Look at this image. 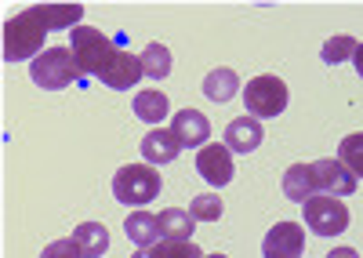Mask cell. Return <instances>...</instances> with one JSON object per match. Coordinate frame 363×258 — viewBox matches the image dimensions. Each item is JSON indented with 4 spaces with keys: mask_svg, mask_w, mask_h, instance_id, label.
<instances>
[{
    "mask_svg": "<svg viewBox=\"0 0 363 258\" xmlns=\"http://www.w3.org/2000/svg\"><path fill=\"white\" fill-rule=\"evenodd\" d=\"M48 33H51V30L44 26L40 11H37V8H26L22 15H15V18L4 22V59H8V62L37 59L40 51H48V47H44V37H48Z\"/></svg>",
    "mask_w": 363,
    "mask_h": 258,
    "instance_id": "obj_1",
    "label": "cell"
},
{
    "mask_svg": "<svg viewBox=\"0 0 363 258\" xmlns=\"http://www.w3.org/2000/svg\"><path fill=\"white\" fill-rule=\"evenodd\" d=\"M160 171L153 164H128V167H120L116 175H113V196L120 200V204H128V208H145L149 200H157L160 196Z\"/></svg>",
    "mask_w": 363,
    "mask_h": 258,
    "instance_id": "obj_2",
    "label": "cell"
},
{
    "mask_svg": "<svg viewBox=\"0 0 363 258\" xmlns=\"http://www.w3.org/2000/svg\"><path fill=\"white\" fill-rule=\"evenodd\" d=\"M29 77H33V84L44 88V91H62V88H69L73 80H84V73H80V66L73 59V47H48V51H40L33 59V66H29Z\"/></svg>",
    "mask_w": 363,
    "mask_h": 258,
    "instance_id": "obj_3",
    "label": "cell"
},
{
    "mask_svg": "<svg viewBox=\"0 0 363 258\" xmlns=\"http://www.w3.org/2000/svg\"><path fill=\"white\" fill-rule=\"evenodd\" d=\"M116 51H120L116 37H106L102 30H91V26H77L73 30V59L84 77H102Z\"/></svg>",
    "mask_w": 363,
    "mask_h": 258,
    "instance_id": "obj_4",
    "label": "cell"
},
{
    "mask_svg": "<svg viewBox=\"0 0 363 258\" xmlns=\"http://www.w3.org/2000/svg\"><path fill=\"white\" fill-rule=\"evenodd\" d=\"M244 102H247V113L255 120H269V117H280L287 109V84L272 73H262L255 80H247L244 88Z\"/></svg>",
    "mask_w": 363,
    "mask_h": 258,
    "instance_id": "obj_5",
    "label": "cell"
},
{
    "mask_svg": "<svg viewBox=\"0 0 363 258\" xmlns=\"http://www.w3.org/2000/svg\"><path fill=\"white\" fill-rule=\"evenodd\" d=\"M301 208H306V225L313 229L316 237H338V233H345V229H349V208L342 204L338 196L316 193Z\"/></svg>",
    "mask_w": 363,
    "mask_h": 258,
    "instance_id": "obj_6",
    "label": "cell"
},
{
    "mask_svg": "<svg viewBox=\"0 0 363 258\" xmlns=\"http://www.w3.org/2000/svg\"><path fill=\"white\" fill-rule=\"evenodd\" d=\"M313 167V182H316V193H323V196H352L356 193V175L342 164V160H335V157H323V160H316V164H309Z\"/></svg>",
    "mask_w": 363,
    "mask_h": 258,
    "instance_id": "obj_7",
    "label": "cell"
},
{
    "mask_svg": "<svg viewBox=\"0 0 363 258\" xmlns=\"http://www.w3.org/2000/svg\"><path fill=\"white\" fill-rule=\"evenodd\" d=\"M301 251H306V229L298 222H277L262 240L265 258H301Z\"/></svg>",
    "mask_w": 363,
    "mask_h": 258,
    "instance_id": "obj_8",
    "label": "cell"
},
{
    "mask_svg": "<svg viewBox=\"0 0 363 258\" xmlns=\"http://www.w3.org/2000/svg\"><path fill=\"white\" fill-rule=\"evenodd\" d=\"M196 171H200V175H203L211 186H215V189L229 186L233 175H236L229 146H222V142H211V146H203V150L196 153Z\"/></svg>",
    "mask_w": 363,
    "mask_h": 258,
    "instance_id": "obj_9",
    "label": "cell"
},
{
    "mask_svg": "<svg viewBox=\"0 0 363 258\" xmlns=\"http://www.w3.org/2000/svg\"><path fill=\"white\" fill-rule=\"evenodd\" d=\"M171 131L178 138V146L182 150H203V142L211 138V124L200 109L186 106V109H178L174 117H171Z\"/></svg>",
    "mask_w": 363,
    "mask_h": 258,
    "instance_id": "obj_10",
    "label": "cell"
},
{
    "mask_svg": "<svg viewBox=\"0 0 363 258\" xmlns=\"http://www.w3.org/2000/svg\"><path fill=\"white\" fill-rule=\"evenodd\" d=\"M138 77H145L142 73V59H138V55H128L124 47H120L99 80L106 84V88H113V91H131L135 84H138Z\"/></svg>",
    "mask_w": 363,
    "mask_h": 258,
    "instance_id": "obj_11",
    "label": "cell"
},
{
    "mask_svg": "<svg viewBox=\"0 0 363 258\" xmlns=\"http://www.w3.org/2000/svg\"><path fill=\"white\" fill-rule=\"evenodd\" d=\"M262 138H265V131H262V120H255V117H236L229 128H225V146H229V153H255L258 146H262Z\"/></svg>",
    "mask_w": 363,
    "mask_h": 258,
    "instance_id": "obj_12",
    "label": "cell"
},
{
    "mask_svg": "<svg viewBox=\"0 0 363 258\" xmlns=\"http://www.w3.org/2000/svg\"><path fill=\"white\" fill-rule=\"evenodd\" d=\"M178 153H182V146H178L174 131L153 128V131H149V135L142 138V157H145V164H153V167H160V164H171Z\"/></svg>",
    "mask_w": 363,
    "mask_h": 258,
    "instance_id": "obj_13",
    "label": "cell"
},
{
    "mask_svg": "<svg viewBox=\"0 0 363 258\" xmlns=\"http://www.w3.org/2000/svg\"><path fill=\"white\" fill-rule=\"evenodd\" d=\"M124 233H128V240L138 244V247H153V244H160V240H164V233H160V215L131 211L128 222H124Z\"/></svg>",
    "mask_w": 363,
    "mask_h": 258,
    "instance_id": "obj_14",
    "label": "cell"
},
{
    "mask_svg": "<svg viewBox=\"0 0 363 258\" xmlns=\"http://www.w3.org/2000/svg\"><path fill=\"white\" fill-rule=\"evenodd\" d=\"M73 240L80 247L84 258H102L109 251V233H106V225L102 222H84L73 229Z\"/></svg>",
    "mask_w": 363,
    "mask_h": 258,
    "instance_id": "obj_15",
    "label": "cell"
},
{
    "mask_svg": "<svg viewBox=\"0 0 363 258\" xmlns=\"http://www.w3.org/2000/svg\"><path fill=\"white\" fill-rule=\"evenodd\" d=\"M284 193L294 204H306L309 196H316V182H313V167L309 164H294L284 171Z\"/></svg>",
    "mask_w": 363,
    "mask_h": 258,
    "instance_id": "obj_16",
    "label": "cell"
},
{
    "mask_svg": "<svg viewBox=\"0 0 363 258\" xmlns=\"http://www.w3.org/2000/svg\"><path fill=\"white\" fill-rule=\"evenodd\" d=\"M240 91V77L229 69V66H218V69H211L203 77V95L211 102H229L233 95Z\"/></svg>",
    "mask_w": 363,
    "mask_h": 258,
    "instance_id": "obj_17",
    "label": "cell"
},
{
    "mask_svg": "<svg viewBox=\"0 0 363 258\" xmlns=\"http://www.w3.org/2000/svg\"><path fill=\"white\" fill-rule=\"evenodd\" d=\"M135 113L145 120V124H160L167 113H171V102H167V95L164 91H157V88H145V91H138L135 95Z\"/></svg>",
    "mask_w": 363,
    "mask_h": 258,
    "instance_id": "obj_18",
    "label": "cell"
},
{
    "mask_svg": "<svg viewBox=\"0 0 363 258\" xmlns=\"http://www.w3.org/2000/svg\"><path fill=\"white\" fill-rule=\"evenodd\" d=\"M131 258H207L193 240H160L153 247H138Z\"/></svg>",
    "mask_w": 363,
    "mask_h": 258,
    "instance_id": "obj_19",
    "label": "cell"
},
{
    "mask_svg": "<svg viewBox=\"0 0 363 258\" xmlns=\"http://www.w3.org/2000/svg\"><path fill=\"white\" fill-rule=\"evenodd\" d=\"M37 11L48 30H77V22L84 18L80 4H37Z\"/></svg>",
    "mask_w": 363,
    "mask_h": 258,
    "instance_id": "obj_20",
    "label": "cell"
},
{
    "mask_svg": "<svg viewBox=\"0 0 363 258\" xmlns=\"http://www.w3.org/2000/svg\"><path fill=\"white\" fill-rule=\"evenodd\" d=\"M193 225H196V218L189 211H182V208L160 211V233H164V240H193Z\"/></svg>",
    "mask_w": 363,
    "mask_h": 258,
    "instance_id": "obj_21",
    "label": "cell"
},
{
    "mask_svg": "<svg viewBox=\"0 0 363 258\" xmlns=\"http://www.w3.org/2000/svg\"><path fill=\"white\" fill-rule=\"evenodd\" d=\"M138 59H142V73H145L149 80H164V77L171 73V51H167L164 44H149Z\"/></svg>",
    "mask_w": 363,
    "mask_h": 258,
    "instance_id": "obj_22",
    "label": "cell"
},
{
    "mask_svg": "<svg viewBox=\"0 0 363 258\" xmlns=\"http://www.w3.org/2000/svg\"><path fill=\"white\" fill-rule=\"evenodd\" d=\"M338 160L352 171L356 179H363V131H356V135H345V138H342V146H338Z\"/></svg>",
    "mask_w": 363,
    "mask_h": 258,
    "instance_id": "obj_23",
    "label": "cell"
},
{
    "mask_svg": "<svg viewBox=\"0 0 363 258\" xmlns=\"http://www.w3.org/2000/svg\"><path fill=\"white\" fill-rule=\"evenodd\" d=\"M356 47H359V44H356L352 37H330V40L323 44V51H320V59H323L327 66H338V62L352 59Z\"/></svg>",
    "mask_w": 363,
    "mask_h": 258,
    "instance_id": "obj_24",
    "label": "cell"
},
{
    "mask_svg": "<svg viewBox=\"0 0 363 258\" xmlns=\"http://www.w3.org/2000/svg\"><path fill=\"white\" fill-rule=\"evenodd\" d=\"M189 215H193L196 222H218V218H222V200H218V193H200V196H193Z\"/></svg>",
    "mask_w": 363,
    "mask_h": 258,
    "instance_id": "obj_25",
    "label": "cell"
},
{
    "mask_svg": "<svg viewBox=\"0 0 363 258\" xmlns=\"http://www.w3.org/2000/svg\"><path fill=\"white\" fill-rule=\"evenodd\" d=\"M40 258H84V254H80L77 240H55L40 251Z\"/></svg>",
    "mask_w": 363,
    "mask_h": 258,
    "instance_id": "obj_26",
    "label": "cell"
},
{
    "mask_svg": "<svg viewBox=\"0 0 363 258\" xmlns=\"http://www.w3.org/2000/svg\"><path fill=\"white\" fill-rule=\"evenodd\" d=\"M327 258H359V254H356L352 247H335V251H330Z\"/></svg>",
    "mask_w": 363,
    "mask_h": 258,
    "instance_id": "obj_27",
    "label": "cell"
},
{
    "mask_svg": "<svg viewBox=\"0 0 363 258\" xmlns=\"http://www.w3.org/2000/svg\"><path fill=\"white\" fill-rule=\"evenodd\" d=\"M352 66H356V73L363 77V44L356 47V55H352Z\"/></svg>",
    "mask_w": 363,
    "mask_h": 258,
    "instance_id": "obj_28",
    "label": "cell"
},
{
    "mask_svg": "<svg viewBox=\"0 0 363 258\" xmlns=\"http://www.w3.org/2000/svg\"><path fill=\"white\" fill-rule=\"evenodd\" d=\"M207 258H225V254H207Z\"/></svg>",
    "mask_w": 363,
    "mask_h": 258,
    "instance_id": "obj_29",
    "label": "cell"
}]
</instances>
